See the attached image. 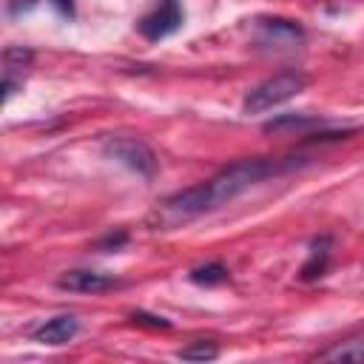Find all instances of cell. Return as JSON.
Segmentation results:
<instances>
[{
    "mask_svg": "<svg viewBox=\"0 0 364 364\" xmlns=\"http://www.w3.org/2000/svg\"><path fill=\"white\" fill-rule=\"evenodd\" d=\"M318 361H364V338H347V341H336L333 347L316 353Z\"/></svg>",
    "mask_w": 364,
    "mask_h": 364,
    "instance_id": "8fae6325",
    "label": "cell"
},
{
    "mask_svg": "<svg viewBox=\"0 0 364 364\" xmlns=\"http://www.w3.org/2000/svg\"><path fill=\"white\" fill-rule=\"evenodd\" d=\"M310 128H327V119L313 114H279L262 125L264 134H296V136H307Z\"/></svg>",
    "mask_w": 364,
    "mask_h": 364,
    "instance_id": "9c48e42d",
    "label": "cell"
},
{
    "mask_svg": "<svg viewBox=\"0 0 364 364\" xmlns=\"http://www.w3.org/2000/svg\"><path fill=\"white\" fill-rule=\"evenodd\" d=\"M256 26H259V37L264 46H296L304 40L301 26L284 17H259Z\"/></svg>",
    "mask_w": 364,
    "mask_h": 364,
    "instance_id": "52a82bcc",
    "label": "cell"
},
{
    "mask_svg": "<svg viewBox=\"0 0 364 364\" xmlns=\"http://www.w3.org/2000/svg\"><path fill=\"white\" fill-rule=\"evenodd\" d=\"M310 162H313L310 156H250V159L230 162L228 168L213 173L208 182H199L193 188H185V191L162 199L156 205V210L151 213V225H154V230H173L179 225H188V222L210 213V210H219L222 205L233 202L236 196H242L245 191H250L259 182H264L270 176L301 171Z\"/></svg>",
    "mask_w": 364,
    "mask_h": 364,
    "instance_id": "6da1fadb",
    "label": "cell"
},
{
    "mask_svg": "<svg viewBox=\"0 0 364 364\" xmlns=\"http://www.w3.org/2000/svg\"><path fill=\"white\" fill-rule=\"evenodd\" d=\"M131 318H134L136 324H148V327H154V330H168V327H171V321H168L165 316H154V313H145V310H136Z\"/></svg>",
    "mask_w": 364,
    "mask_h": 364,
    "instance_id": "9a60e30c",
    "label": "cell"
},
{
    "mask_svg": "<svg viewBox=\"0 0 364 364\" xmlns=\"http://www.w3.org/2000/svg\"><path fill=\"white\" fill-rule=\"evenodd\" d=\"M219 355V344L213 338H196L176 350V358L182 361H213Z\"/></svg>",
    "mask_w": 364,
    "mask_h": 364,
    "instance_id": "4fadbf2b",
    "label": "cell"
},
{
    "mask_svg": "<svg viewBox=\"0 0 364 364\" xmlns=\"http://www.w3.org/2000/svg\"><path fill=\"white\" fill-rule=\"evenodd\" d=\"M37 6V0H9V14L11 17H20L26 11H31Z\"/></svg>",
    "mask_w": 364,
    "mask_h": 364,
    "instance_id": "2e32d148",
    "label": "cell"
},
{
    "mask_svg": "<svg viewBox=\"0 0 364 364\" xmlns=\"http://www.w3.org/2000/svg\"><path fill=\"white\" fill-rule=\"evenodd\" d=\"M100 148H102L105 156L117 159L119 165H125L128 171H134L145 179H151L156 173V154L136 134H105L100 139Z\"/></svg>",
    "mask_w": 364,
    "mask_h": 364,
    "instance_id": "3957f363",
    "label": "cell"
},
{
    "mask_svg": "<svg viewBox=\"0 0 364 364\" xmlns=\"http://www.w3.org/2000/svg\"><path fill=\"white\" fill-rule=\"evenodd\" d=\"M128 245V230H111V233H105L97 245H94V250H119V247H125Z\"/></svg>",
    "mask_w": 364,
    "mask_h": 364,
    "instance_id": "5bb4252c",
    "label": "cell"
},
{
    "mask_svg": "<svg viewBox=\"0 0 364 364\" xmlns=\"http://www.w3.org/2000/svg\"><path fill=\"white\" fill-rule=\"evenodd\" d=\"M307 85V77L301 71H279L259 85H253L242 100V114H264L293 97H299Z\"/></svg>",
    "mask_w": 364,
    "mask_h": 364,
    "instance_id": "7a4b0ae2",
    "label": "cell"
},
{
    "mask_svg": "<svg viewBox=\"0 0 364 364\" xmlns=\"http://www.w3.org/2000/svg\"><path fill=\"white\" fill-rule=\"evenodd\" d=\"M48 3H51L63 17H68V20L74 17V0H48Z\"/></svg>",
    "mask_w": 364,
    "mask_h": 364,
    "instance_id": "e0dca14e",
    "label": "cell"
},
{
    "mask_svg": "<svg viewBox=\"0 0 364 364\" xmlns=\"http://www.w3.org/2000/svg\"><path fill=\"white\" fill-rule=\"evenodd\" d=\"M31 60H34L31 48H23V46L6 48V54H3V65H6L3 68V100H9L17 91V85H23V74L31 65Z\"/></svg>",
    "mask_w": 364,
    "mask_h": 364,
    "instance_id": "ba28073f",
    "label": "cell"
},
{
    "mask_svg": "<svg viewBox=\"0 0 364 364\" xmlns=\"http://www.w3.org/2000/svg\"><path fill=\"white\" fill-rule=\"evenodd\" d=\"M182 26H185V9H182V3H179V0H159L156 9L148 11V14L136 23V31H139L145 40L156 43V40H165V37L176 34Z\"/></svg>",
    "mask_w": 364,
    "mask_h": 364,
    "instance_id": "277c9868",
    "label": "cell"
},
{
    "mask_svg": "<svg viewBox=\"0 0 364 364\" xmlns=\"http://www.w3.org/2000/svg\"><path fill=\"white\" fill-rule=\"evenodd\" d=\"M188 279L199 287H213V284H222L230 279V270L222 264V262H208V264H199L188 273Z\"/></svg>",
    "mask_w": 364,
    "mask_h": 364,
    "instance_id": "7c38bea8",
    "label": "cell"
},
{
    "mask_svg": "<svg viewBox=\"0 0 364 364\" xmlns=\"http://www.w3.org/2000/svg\"><path fill=\"white\" fill-rule=\"evenodd\" d=\"M330 247H333L330 236H318L310 242V259L301 267V282H316L324 276V270L330 264Z\"/></svg>",
    "mask_w": 364,
    "mask_h": 364,
    "instance_id": "30bf717a",
    "label": "cell"
},
{
    "mask_svg": "<svg viewBox=\"0 0 364 364\" xmlns=\"http://www.w3.org/2000/svg\"><path fill=\"white\" fill-rule=\"evenodd\" d=\"M77 330H80L77 316H71V313H60V316L43 321V324H37V327L31 330V341H37V344H48V347H60V344H68V341L77 336Z\"/></svg>",
    "mask_w": 364,
    "mask_h": 364,
    "instance_id": "8992f818",
    "label": "cell"
},
{
    "mask_svg": "<svg viewBox=\"0 0 364 364\" xmlns=\"http://www.w3.org/2000/svg\"><path fill=\"white\" fill-rule=\"evenodd\" d=\"M122 282L111 273H100V270H65L60 279H57V287L60 290H68V293H108V290H117Z\"/></svg>",
    "mask_w": 364,
    "mask_h": 364,
    "instance_id": "5b68a950",
    "label": "cell"
}]
</instances>
